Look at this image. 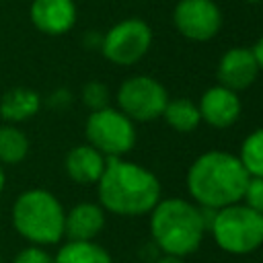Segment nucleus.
Wrapping results in <instances>:
<instances>
[{"mask_svg": "<svg viewBox=\"0 0 263 263\" xmlns=\"http://www.w3.org/2000/svg\"><path fill=\"white\" fill-rule=\"evenodd\" d=\"M99 205L117 216H144L162 199L158 177L138 162L109 156L97 181Z\"/></svg>", "mask_w": 263, "mask_h": 263, "instance_id": "f257e3e1", "label": "nucleus"}, {"mask_svg": "<svg viewBox=\"0 0 263 263\" xmlns=\"http://www.w3.org/2000/svg\"><path fill=\"white\" fill-rule=\"evenodd\" d=\"M249 179L251 175L238 156L224 150H210L191 162L187 191L199 208L220 210L242 201Z\"/></svg>", "mask_w": 263, "mask_h": 263, "instance_id": "f03ea898", "label": "nucleus"}, {"mask_svg": "<svg viewBox=\"0 0 263 263\" xmlns=\"http://www.w3.org/2000/svg\"><path fill=\"white\" fill-rule=\"evenodd\" d=\"M208 232L201 208L181 197L160 199L150 212V234L162 255L187 257L195 253Z\"/></svg>", "mask_w": 263, "mask_h": 263, "instance_id": "7ed1b4c3", "label": "nucleus"}, {"mask_svg": "<svg viewBox=\"0 0 263 263\" xmlns=\"http://www.w3.org/2000/svg\"><path fill=\"white\" fill-rule=\"evenodd\" d=\"M66 210L47 189H27L12 203V226L31 245L47 247L64 238Z\"/></svg>", "mask_w": 263, "mask_h": 263, "instance_id": "20e7f679", "label": "nucleus"}, {"mask_svg": "<svg viewBox=\"0 0 263 263\" xmlns=\"http://www.w3.org/2000/svg\"><path fill=\"white\" fill-rule=\"evenodd\" d=\"M210 232L222 251L230 255H249L263 245V216L238 201L216 210Z\"/></svg>", "mask_w": 263, "mask_h": 263, "instance_id": "39448f33", "label": "nucleus"}, {"mask_svg": "<svg viewBox=\"0 0 263 263\" xmlns=\"http://www.w3.org/2000/svg\"><path fill=\"white\" fill-rule=\"evenodd\" d=\"M86 140L95 146L101 154L109 156H123L136 144V125L134 121L113 107H103L90 111L86 125Z\"/></svg>", "mask_w": 263, "mask_h": 263, "instance_id": "423d86ee", "label": "nucleus"}, {"mask_svg": "<svg viewBox=\"0 0 263 263\" xmlns=\"http://www.w3.org/2000/svg\"><path fill=\"white\" fill-rule=\"evenodd\" d=\"M166 103V88L152 76H129L121 82L117 90L119 111L125 113L132 121H154L162 117Z\"/></svg>", "mask_w": 263, "mask_h": 263, "instance_id": "0eeeda50", "label": "nucleus"}, {"mask_svg": "<svg viewBox=\"0 0 263 263\" xmlns=\"http://www.w3.org/2000/svg\"><path fill=\"white\" fill-rule=\"evenodd\" d=\"M152 45V29L142 18H123L101 37L103 55L117 66L140 62Z\"/></svg>", "mask_w": 263, "mask_h": 263, "instance_id": "6e6552de", "label": "nucleus"}, {"mask_svg": "<svg viewBox=\"0 0 263 263\" xmlns=\"http://www.w3.org/2000/svg\"><path fill=\"white\" fill-rule=\"evenodd\" d=\"M175 29L191 41H210L222 27V12L214 0H179L173 10Z\"/></svg>", "mask_w": 263, "mask_h": 263, "instance_id": "1a4fd4ad", "label": "nucleus"}, {"mask_svg": "<svg viewBox=\"0 0 263 263\" xmlns=\"http://www.w3.org/2000/svg\"><path fill=\"white\" fill-rule=\"evenodd\" d=\"M76 4L74 0H33L29 8V18L33 27L49 37L68 33L76 25Z\"/></svg>", "mask_w": 263, "mask_h": 263, "instance_id": "9d476101", "label": "nucleus"}, {"mask_svg": "<svg viewBox=\"0 0 263 263\" xmlns=\"http://www.w3.org/2000/svg\"><path fill=\"white\" fill-rule=\"evenodd\" d=\"M259 72L261 70H259L257 58L253 53V47H232L218 62L220 84L234 92L249 88L255 82Z\"/></svg>", "mask_w": 263, "mask_h": 263, "instance_id": "9b49d317", "label": "nucleus"}, {"mask_svg": "<svg viewBox=\"0 0 263 263\" xmlns=\"http://www.w3.org/2000/svg\"><path fill=\"white\" fill-rule=\"evenodd\" d=\"M197 109H199L201 121H205L212 127L222 129V127H230L232 123H236L240 115V99L234 90L222 84H216L201 95Z\"/></svg>", "mask_w": 263, "mask_h": 263, "instance_id": "f8f14e48", "label": "nucleus"}, {"mask_svg": "<svg viewBox=\"0 0 263 263\" xmlns=\"http://www.w3.org/2000/svg\"><path fill=\"white\" fill-rule=\"evenodd\" d=\"M105 228V210L92 201H80L66 212L64 236L68 240H95Z\"/></svg>", "mask_w": 263, "mask_h": 263, "instance_id": "ddd939ff", "label": "nucleus"}, {"mask_svg": "<svg viewBox=\"0 0 263 263\" xmlns=\"http://www.w3.org/2000/svg\"><path fill=\"white\" fill-rule=\"evenodd\" d=\"M105 164H107V156L101 154L88 142L74 146L66 154V160H64L66 175L74 183H78V185H92V183H97L101 179L103 171H105Z\"/></svg>", "mask_w": 263, "mask_h": 263, "instance_id": "4468645a", "label": "nucleus"}, {"mask_svg": "<svg viewBox=\"0 0 263 263\" xmlns=\"http://www.w3.org/2000/svg\"><path fill=\"white\" fill-rule=\"evenodd\" d=\"M41 109V97L33 88L14 86L8 88L0 99V117L6 123H23L33 119Z\"/></svg>", "mask_w": 263, "mask_h": 263, "instance_id": "2eb2a0df", "label": "nucleus"}, {"mask_svg": "<svg viewBox=\"0 0 263 263\" xmlns=\"http://www.w3.org/2000/svg\"><path fill=\"white\" fill-rule=\"evenodd\" d=\"M53 263H113V259L95 240H68L53 255Z\"/></svg>", "mask_w": 263, "mask_h": 263, "instance_id": "dca6fc26", "label": "nucleus"}, {"mask_svg": "<svg viewBox=\"0 0 263 263\" xmlns=\"http://www.w3.org/2000/svg\"><path fill=\"white\" fill-rule=\"evenodd\" d=\"M27 154H29L27 134L14 123L0 125V164L2 166L18 164L27 158Z\"/></svg>", "mask_w": 263, "mask_h": 263, "instance_id": "f3484780", "label": "nucleus"}, {"mask_svg": "<svg viewBox=\"0 0 263 263\" xmlns=\"http://www.w3.org/2000/svg\"><path fill=\"white\" fill-rule=\"evenodd\" d=\"M162 117L175 132H181V134L193 132L201 121L199 109L191 99H168L162 111Z\"/></svg>", "mask_w": 263, "mask_h": 263, "instance_id": "a211bd4d", "label": "nucleus"}, {"mask_svg": "<svg viewBox=\"0 0 263 263\" xmlns=\"http://www.w3.org/2000/svg\"><path fill=\"white\" fill-rule=\"evenodd\" d=\"M238 158L251 177H263V127H257L242 140Z\"/></svg>", "mask_w": 263, "mask_h": 263, "instance_id": "6ab92c4d", "label": "nucleus"}, {"mask_svg": "<svg viewBox=\"0 0 263 263\" xmlns=\"http://www.w3.org/2000/svg\"><path fill=\"white\" fill-rule=\"evenodd\" d=\"M82 103L90 109V111H97V109H103V107H109V88L105 82L101 80H90L82 86Z\"/></svg>", "mask_w": 263, "mask_h": 263, "instance_id": "aec40b11", "label": "nucleus"}, {"mask_svg": "<svg viewBox=\"0 0 263 263\" xmlns=\"http://www.w3.org/2000/svg\"><path fill=\"white\" fill-rule=\"evenodd\" d=\"M242 203H247L251 210H255L257 214L263 216V177H251Z\"/></svg>", "mask_w": 263, "mask_h": 263, "instance_id": "412c9836", "label": "nucleus"}, {"mask_svg": "<svg viewBox=\"0 0 263 263\" xmlns=\"http://www.w3.org/2000/svg\"><path fill=\"white\" fill-rule=\"evenodd\" d=\"M12 263H53V255H49L39 245H29L14 255Z\"/></svg>", "mask_w": 263, "mask_h": 263, "instance_id": "4be33fe9", "label": "nucleus"}, {"mask_svg": "<svg viewBox=\"0 0 263 263\" xmlns=\"http://www.w3.org/2000/svg\"><path fill=\"white\" fill-rule=\"evenodd\" d=\"M253 53H255V58H257L259 70H263V35H261V37H259V41L255 43V47H253Z\"/></svg>", "mask_w": 263, "mask_h": 263, "instance_id": "5701e85b", "label": "nucleus"}, {"mask_svg": "<svg viewBox=\"0 0 263 263\" xmlns=\"http://www.w3.org/2000/svg\"><path fill=\"white\" fill-rule=\"evenodd\" d=\"M154 263H185L181 257H173V255H162V257H158Z\"/></svg>", "mask_w": 263, "mask_h": 263, "instance_id": "b1692460", "label": "nucleus"}, {"mask_svg": "<svg viewBox=\"0 0 263 263\" xmlns=\"http://www.w3.org/2000/svg\"><path fill=\"white\" fill-rule=\"evenodd\" d=\"M4 185H6V173H4V166L0 164V195L4 191Z\"/></svg>", "mask_w": 263, "mask_h": 263, "instance_id": "393cba45", "label": "nucleus"}, {"mask_svg": "<svg viewBox=\"0 0 263 263\" xmlns=\"http://www.w3.org/2000/svg\"><path fill=\"white\" fill-rule=\"evenodd\" d=\"M247 2H259V0H247Z\"/></svg>", "mask_w": 263, "mask_h": 263, "instance_id": "a878e982", "label": "nucleus"}, {"mask_svg": "<svg viewBox=\"0 0 263 263\" xmlns=\"http://www.w3.org/2000/svg\"><path fill=\"white\" fill-rule=\"evenodd\" d=\"M0 263H2V257H0Z\"/></svg>", "mask_w": 263, "mask_h": 263, "instance_id": "bb28decb", "label": "nucleus"}, {"mask_svg": "<svg viewBox=\"0 0 263 263\" xmlns=\"http://www.w3.org/2000/svg\"><path fill=\"white\" fill-rule=\"evenodd\" d=\"M0 2H2V0H0Z\"/></svg>", "mask_w": 263, "mask_h": 263, "instance_id": "cd10ccee", "label": "nucleus"}]
</instances>
